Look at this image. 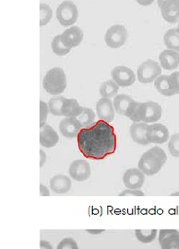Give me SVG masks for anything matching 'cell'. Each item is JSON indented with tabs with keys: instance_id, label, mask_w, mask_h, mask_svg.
<instances>
[{
	"instance_id": "cell-7",
	"label": "cell",
	"mask_w": 179,
	"mask_h": 249,
	"mask_svg": "<svg viewBox=\"0 0 179 249\" xmlns=\"http://www.w3.org/2000/svg\"><path fill=\"white\" fill-rule=\"evenodd\" d=\"M128 38V33L123 25H113L106 33L105 42L109 47L117 49L125 45Z\"/></svg>"
},
{
	"instance_id": "cell-6",
	"label": "cell",
	"mask_w": 179,
	"mask_h": 249,
	"mask_svg": "<svg viewBox=\"0 0 179 249\" xmlns=\"http://www.w3.org/2000/svg\"><path fill=\"white\" fill-rule=\"evenodd\" d=\"M161 66L152 59L142 63L137 70V78L141 83H151L161 76Z\"/></svg>"
},
{
	"instance_id": "cell-38",
	"label": "cell",
	"mask_w": 179,
	"mask_h": 249,
	"mask_svg": "<svg viewBox=\"0 0 179 249\" xmlns=\"http://www.w3.org/2000/svg\"><path fill=\"white\" fill-rule=\"evenodd\" d=\"M136 2L143 7H148V6L152 5V3L154 2V0H136Z\"/></svg>"
},
{
	"instance_id": "cell-33",
	"label": "cell",
	"mask_w": 179,
	"mask_h": 249,
	"mask_svg": "<svg viewBox=\"0 0 179 249\" xmlns=\"http://www.w3.org/2000/svg\"><path fill=\"white\" fill-rule=\"evenodd\" d=\"M48 114H49L48 105L44 101H41L40 102V126L46 124L45 122H46Z\"/></svg>"
},
{
	"instance_id": "cell-41",
	"label": "cell",
	"mask_w": 179,
	"mask_h": 249,
	"mask_svg": "<svg viewBox=\"0 0 179 249\" xmlns=\"http://www.w3.org/2000/svg\"><path fill=\"white\" fill-rule=\"evenodd\" d=\"M86 231L89 232L90 234H92V235H98L100 233L104 232L105 229H87Z\"/></svg>"
},
{
	"instance_id": "cell-12",
	"label": "cell",
	"mask_w": 179,
	"mask_h": 249,
	"mask_svg": "<svg viewBox=\"0 0 179 249\" xmlns=\"http://www.w3.org/2000/svg\"><path fill=\"white\" fill-rule=\"evenodd\" d=\"M82 127L76 117H65L59 123V131L67 139L77 138Z\"/></svg>"
},
{
	"instance_id": "cell-24",
	"label": "cell",
	"mask_w": 179,
	"mask_h": 249,
	"mask_svg": "<svg viewBox=\"0 0 179 249\" xmlns=\"http://www.w3.org/2000/svg\"><path fill=\"white\" fill-rule=\"evenodd\" d=\"M163 42L168 49L179 53V34L176 29H170L165 33Z\"/></svg>"
},
{
	"instance_id": "cell-32",
	"label": "cell",
	"mask_w": 179,
	"mask_h": 249,
	"mask_svg": "<svg viewBox=\"0 0 179 249\" xmlns=\"http://www.w3.org/2000/svg\"><path fill=\"white\" fill-rule=\"evenodd\" d=\"M56 249H80L77 242L73 238H64L59 242Z\"/></svg>"
},
{
	"instance_id": "cell-19",
	"label": "cell",
	"mask_w": 179,
	"mask_h": 249,
	"mask_svg": "<svg viewBox=\"0 0 179 249\" xmlns=\"http://www.w3.org/2000/svg\"><path fill=\"white\" fill-rule=\"evenodd\" d=\"M159 62L166 71L176 70L179 66V53L170 49L163 50L159 54Z\"/></svg>"
},
{
	"instance_id": "cell-28",
	"label": "cell",
	"mask_w": 179,
	"mask_h": 249,
	"mask_svg": "<svg viewBox=\"0 0 179 249\" xmlns=\"http://www.w3.org/2000/svg\"><path fill=\"white\" fill-rule=\"evenodd\" d=\"M77 119L80 121V123L83 127H86V126H89L90 124L94 123L95 114L91 109L84 108L83 112L77 117Z\"/></svg>"
},
{
	"instance_id": "cell-14",
	"label": "cell",
	"mask_w": 179,
	"mask_h": 249,
	"mask_svg": "<svg viewBox=\"0 0 179 249\" xmlns=\"http://www.w3.org/2000/svg\"><path fill=\"white\" fill-rule=\"evenodd\" d=\"M113 103H114L115 111L118 115L129 117L134 109L135 105L137 102L128 95L120 94V95H117L114 98Z\"/></svg>"
},
{
	"instance_id": "cell-44",
	"label": "cell",
	"mask_w": 179,
	"mask_h": 249,
	"mask_svg": "<svg viewBox=\"0 0 179 249\" xmlns=\"http://www.w3.org/2000/svg\"><path fill=\"white\" fill-rule=\"evenodd\" d=\"M176 30H177V32H178V33H179V24H178V27H177V28H176Z\"/></svg>"
},
{
	"instance_id": "cell-37",
	"label": "cell",
	"mask_w": 179,
	"mask_h": 249,
	"mask_svg": "<svg viewBox=\"0 0 179 249\" xmlns=\"http://www.w3.org/2000/svg\"><path fill=\"white\" fill-rule=\"evenodd\" d=\"M40 195L42 196H48L50 195V193H49V190H48V188L47 187H45L44 185H40Z\"/></svg>"
},
{
	"instance_id": "cell-18",
	"label": "cell",
	"mask_w": 179,
	"mask_h": 249,
	"mask_svg": "<svg viewBox=\"0 0 179 249\" xmlns=\"http://www.w3.org/2000/svg\"><path fill=\"white\" fill-rule=\"evenodd\" d=\"M59 142V136L52 126L45 124L40 126V144L47 148H53Z\"/></svg>"
},
{
	"instance_id": "cell-5",
	"label": "cell",
	"mask_w": 179,
	"mask_h": 249,
	"mask_svg": "<svg viewBox=\"0 0 179 249\" xmlns=\"http://www.w3.org/2000/svg\"><path fill=\"white\" fill-rule=\"evenodd\" d=\"M56 18L62 26H72L79 18L78 7L72 1H64L56 9Z\"/></svg>"
},
{
	"instance_id": "cell-40",
	"label": "cell",
	"mask_w": 179,
	"mask_h": 249,
	"mask_svg": "<svg viewBox=\"0 0 179 249\" xmlns=\"http://www.w3.org/2000/svg\"><path fill=\"white\" fill-rule=\"evenodd\" d=\"M40 166L41 167H43L44 166V164L45 163V161H46V154L45 153V151H40Z\"/></svg>"
},
{
	"instance_id": "cell-17",
	"label": "cell",
	"mask_w": 179,
	"mask_h": 249,
	"mask_svg": "<svg viewBox=\"0 0 179 249\" xmlns=\"http://www.w3.org/2000/svg\"><path fill=\"white\" fill-rule=\"evenodd\" d=\"M149 124L145 122H133L130 125V137L135 143L141 146H149L150 143L147 140V130Z\"/></svg>"
},
{
	"instance_id": "cell-20",
	"label": "cell",
	"mask_w": 179,
	"mask_h": 249,
	"mask_svg": "<svg viewBox=\"0 0 179 249\" xmlns=\"http://www.w3.org/2000/svg\"><path fill=\"white\" fill-rule=\"evenodd\" d=\"M50 188L56 194H64L70 191L72 187V181L65 175H56L50 179Z\"/></svg>"
},
{
	"instance_id": "cell-2",
	"label": "cell",
	"mask_w": 179,
	"mask_h": 249,
	"mask_svg": "<svg viewBox=\"0 0 179 249\" xmlns=\"http://www.w3.org/2000/svg\"><path fill=\"white\" fill-rule=\"evenodd\" d=\"M167 160V154L160 147H152L141 156L138 168L145 176L152 177L160 172Z\"/></svg>"
},
{
	"instance_id": "cell-39",
	"label": "cell",
	"mask_w": 179,
	"mask_h": 249,
	"mask_svg": "<svg viewBox=\"0 0 179 249\" xmlns=\"http://www.w3.org/2000/svg\"><path fill=\"white\" fill-rule=\"evenodd\" d=\"M40 249H53V247L49 242L42 240L40 242Z\"/></svg>"
},
{
	"instance_id": "cell-34",
	"label": "cell",
	"mask_w": 179,
	"mask_h": 249,
	"mask_svg": "<svg viewBox=\"0 0 179 249\" xmlns=\"http://www.w3.org/2000/svg\"><path fill=\"white\" fill-rule=\"evenodd\" d=\"M172 89L176 94H179V71L174 72L169 75Z\"/></svg>"
},
{
	"instance_id": "cell-27",
	"label": "cell",
	"mask_w": 179,
	"mask_h": 249,
	"mask_svg": "<svg viewBox=\"0 0 179 249\" xmlns=\"http://www.w3.org/2000/svg\"><path fill=\"white\" fill-rule=\"evenodd\" d=\"M136 238L143 244H150L154 240L157 236V230L156 229H150V230H142L137 229L135 231Z\"/></svg>"
},
{
	"instance_id": "cell-16",
	"label": "cell",
	"mask_w": 179,
	"mask_h": 249,
	"mask_svg": "<svg viewBox=\"0 0 179 249\" xmlns=\"http://www.w3.org/2000/svg\"><path fill=\"white\" fill-rule=\"evenodd\" d=\"M115 107L111 99L101 98L96 103V113L100 120L111 123L115 119Z\"/></svg>"
},
{
	"instance_id": "cell-8",
	"label": "cell",
	"mask_w": 179,
	"mask_h": 249,
	"mask_svg": "<svg viewBox=\"0 0 179 249\" xmlns=\"http://www.w3.org/2000/svg\"><path fill=\"white\" fill-rule=\"evenodd\" d=\"M112 80L119 87H128L134 84L136 80L135 73L131 69L126 66H117L111 72Z\"/></svg>"
},
{
	"instance_id": "cell-42",
	"label": "cell",
	"mask_w": 179,
	"mask_h": 249,
	"mask_svg": "<svg viewBox=\"0 0 179 249\" xmlns=\"http://www.w3.org/2000/svg\"><path fill=\"white\" fill-rule=\"evenodd\" d=\"M171 196H179V191H177V192H174V193H172L170 194Z\"/></svg>"
},
{
	"instance_id": "cell-31",
	"label": "cell",
	"mask_w": 179,
	"mask_h": 249,
	"mask_svg": "<svg viewBox=\"0 0 179 249\" xmlns=\"http://www.w3.org/2000/svg\"><path fill=\"white\" fill-rule=\"evenodd\" d=\"M168 150L172 156L179 158V133L173 134L169 139Z\"/></svg>"
},
{
	"instance_id": "cell-1",
	"label": "cell",
	"mask_w": 179,
	"mask_h": 249,
	"mask_svg": "<svg viewBox=\"0 0 179 249\" xmlns=\"http://www.w3.org/2000/svg\"><path fill=\"white\" fill-rule=\"evenodd\" d=\"M77 142L83 156L90 160H104L117 151V137L115 128L103 120L82 127L77 137Z\"/></svg>"
},
{
	"instance_id": "cell-22",
	"label": "cell",
	"mask_w": 179,
	"mask_h": 249,
	"mask_svg": "<svg viewBox=\"0 0 179 249\" xmlns=\"http://www.w3.org/2000/svg\"><path fill=\"white\" fill-rule=\"evenodd\" d=\"M154 87L160 94L165 97H170L175 95L171 86L169 76H166V75L159 76L156 80H154Z\"/></svg>"
},
{
	"instance_id": "cell-11",
	"label": "cell",
	"mask_w": 179,
	"mask_h": 249,
	"mask_svg": "<svg viewBox=\"0 0 179 249\" xmlns=\"http://www.w3.org/2000/svg\"><path fill=\"white\" fill-rule=\"evenodd\" d=\"M161 17L168 23H176L179 20V0H163L159 6Z\"/></svg>"
},
{
	"instance_id": "cell-15",
	"label": "cell",
	"mask_w": 179,
	"mask_h": 249,
	"mask_svg": "<svg viewBox=\"0 0 179 249\" xmlns=\"http://www.w3.org/2000/svg\"><path fill=\"white\" fill-rule=\"evenodd\" d=\"M84 38V33L80 27L72 26L66 31H64L61 35L64 45L69 48H74L81 45Z\"/></svg>"
},
{
	"instance_id": "cell-35",
	"label": "cell",
	"mask_w": 179,
	"mask_h": 249,
	"mask_svg": "<svg viewBox=\"0 0 179 249\" xmlns=\"http://www.w3.org/2000/svg\"><path fill=\"white\" fill-rule=\"evenodd\" d=\"M144 194L143 191H141L140 189H130V188H126L125 190H123L120 194L119 196H144Z\"/></svg>"
},
{
	"instance_id": "cell-29",
	"label": "cell",
	"mask_w": 179,
	"mask_h": 249,
	"mask_svg": "<svg viewBox=\"0 0 179 249\" xmlns=\"http://www.w3.org/2000/svg\"><path fill=\"white\" fill-rule=\"evenodd\" d=\"M161 249H179V232L177 231L160 243Z\"/></svg>"
},
{
	"instance_id": "cell-26",
	"label": "cell",
	"mask_w": 179,
	"mask_h": 249,
	"mask_svg": "<svg viewBox=\"0 0 179 249\" xmlns=\"http://www.w3.org/2000/svg\"><path fill=\"white\" fill-rule=\"evenodd\" d=\"M65 97L56 96L50 99L47 103L49 113L54 116H62V107L65 101Z\"/></svg>"
},
{
	"instance_id": "cell-13",
	"label": "cell",
	"mask_w": 179,
	"mask_h": 249,
	"mask_svg": "<svg viewBox=\"0 0 179 249\" xmlns=\"http://www.w3.org/2000/svg\"><path fill=\"white\" fill-rule=\"evenodd\" d=\"M144 182L145 175L139 168L127 169L123 175V184L126 188L140 189L143 187Z\"/></svg>"
},
{
	"instance_id": "cell-43",
	"label": "cell",
	"mask_w": 179,
	"mask_h": 249,
	"mask_svg": "<svg viewBox=\"0 0 179 249\" xmlns=\"http://www.w3.org/2000/svg\"><path fill=\"white\" fill-rule=\"evenodd\" d=\"M162 1H163V0H157V4H158V7L161 5V2H162Z\"/></svg>"
},
{
	"instance_id": "cell-21",
	"label": "cell",
	"mask_w": 179,
	"mask_h": 249,
	"mask_svg": "<svg viewBox=\"0 0 179 249\" xmlns=\"http://www.w3.org/2000/svg\"><path fill=\"white\" fill-rule=\"evenodd\" d=\"M83 109L76 99L66 98L63 104L62 116L77 118L83 112Z\"/></svg>"
},
{
	"instance_id": "cell-36",
	"label": "cell",
	"mask_w": 179,
	"mask_h": 249,
	"mask_svg": "<svg viewBox=\"0 0 179 249\" xmlns=\"http://www.w3.org/2000/svg\"><path fill=\"white\" fill-rule=\"evenodd\" d=\"M177 230L175 229H162L159 231V235H158V241H159V244L161 243V241L163 240L164 238L168 237L171 234L177 232Z\"/></svg>"
},
{
	"instance_id": "cell-3",
	"label": "cell",
	"mask_w": 179,
	"mask_h": 249,
	"mask_svg": "<svg viewBox=\"0 0 179 249\" xmlns=\"http://www.w3.org/2000/svg\"><path fill=\"white\" fill-rule=\"evenodd\" d=\"M162 115L161 106L155 102L149 101L145 103L137 102L134 109L128 117L133 122L155 123Z\"/></svg>"
},
{
	"instance_id": "cell-30",
	"label": "cell",
	"mask_w": 179,
	"mask_h": 249,
	"mask_svg": "<svg viewBox=\"0 0 179 249\" xmlns=\"http://www.w3.org/2000/svg\"><path fill=\"white\" fill-rule=\"evenodd\" d=\"M53 16V11L47 4L40 5V25L45 26L49 23Z\"/></svg>"
},
{
	"instance_id": "cell-4",
	"label": "cell",
	"mask_w": 179,
	"mask_h": 249,
	"mask_svg": "<svg viewBox=\"0 0 179 249\" xmlns=\"http://www.w3.org/2000/svg\"><path fill=\"white\" fill-rule=\"evenodd\" d=\"M43 86L51 95H60L67 88V77L61 68H53L45 74Z\"/></svg>"
},
{
	"instance_id": "cell-10",
	"label": "cell",
	"mask_w": 179,
	"mask_h": 249,
	"mask_svg": "<svg viewBox=\"0 0 179 249\" xmlns=\"http://www.w3.org/2000/svg\"><path fill=\"white\" fill-rule=\"evenodd\" d=\"M69 174H70V177L75 181H78V182L86 181L90 178V175H91L90 165L89 162L82 159L74 160L70 165Z\"/></svg>"
},
{
	"instance_id": "cell-25",
	"label": "cell",
	"mask_w": 179,
	"mask_h": 249,
	"mask_svg": "<svg viewBox=\"0 0 179 249\" xmlns=\"http://www.w3.org/2000/svg\"><path fill=\"white\" fill-rule=\"evenodd\" d=\"M51 48L52 51L58 56H64L66 54L71 52V48L67 47L66 45H64L62 39H61V35L54 36V39L51 42Z\"/></svg>"
},
{
	"instance_id": "cell-23",
	"label": "cell",
	"mask_w": 179,
	"mask_h": 249,
	"mask_svg": "<svg viewBox=\"0 0 179 249\" xmlns=\"http://www.w3.org/2000/svg\"><path fill=\"white\" fill-rule=\"evenodd\" d=\"M118 89L119 86L114 80H107L101 84L99 92L102 98L112 99L117 96Z\"/></svg>"
},
{
	"instance_id": "cell-9",
	"label": "cell",
	"mask_w": 179,
	"mask_h": 249,
	"mask_svg": "<svg viewBox=\"0 0 179 249\" xmlns=\"http://www.w3.org/2000/svg\"><path fill=\"white\" fill-rule=\"evenodd\" d=\"M170 139L168 128L161 123L150 124L147 130V140L150 144H163Z\"/></svg>"
}]
</instances>
